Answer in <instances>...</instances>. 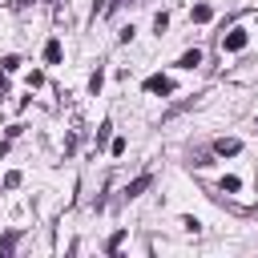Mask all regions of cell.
<instances>
[{
  "label": "cell",
  "mask_w": 258,
  "mask_h": 258,
  "mask_svg": "<svg viewBox=\"0 0 258 258\" xmlns=\"http://www.w3.org/2000/svg\"><path fill=\"white\" fill-rule=\"evenodd\" d=\"M210 16H214V8H210V4H194V12H189V20H198V24H206Z\"/></svg>",
  "instance_id": "8992f818"
},
{
  "label": "cell",
  "mask_w": 258,
  "mask_h": 258,
  "mask_svg": "<svg viewBox=\"0 0 258 258\" xmlns=\"http://www.w3.org/2000/svg\"><path fill=\"white\" fill-rule=\"evenodd\" d=\"M0 69H4V73H16V69H20V56H4Z\"/></svg>",
  "instance_id": "8fae6325"
},
{
  "label": "cell",
  "mask_w": 258,
  "mask_h": 258,
  "mask_svg": "<svg viewBox=\"0 0 258 258\" xmlns=\"http://www.w3.org/2000/svg\"><path fill=\"white\" fill-rule=\"evenodd\" d=\"M44 60L48 64H60V40H48L44 44Z\"/></svg>",
  "instance_id": "52a82bcc"
},
{
  "label": "cell",
  "mask_w": 258,
  "mask_h": 258,
  "mask_svg": "<svg viewBox=\"0 0 258 258\" xmlns=\"http://www.w3.org/2000/svg\"><path fill=\"white\" fill-rule=\"evenodd\" d=\"M165 28H169V16H165V12H157V16H153V32H157V36H161V32H165Z\"/></svg>",
  "instance_id": "9c48e42d"
},
{
  "label": "cell",
  "mask_w": 258,
  "mask_h": 258,
  "mask_svg": "<svg viewBox=\"0 0 258 258\" xmlns=\"http://www.w3.org/2000/svg\"><path fill=\"white\" fill-rule=\"evenodd\" d=\"M145 93H153V97H169V93H173V81H169L165 73H153V77H145Z\"/></svg>",
  "instance_id": "6da1fadb"
},
{
  "label": "cell",
  "mask_w": 258,
  "mask_h": 258,
  "mask_svg": "<svg viewBox=\"0 0 258 258\" xmlns=\"http://www.w3.org/2000/svg\"><path fill=\"white\" fill-rule=\"evenodd\" d=\"M109 149H113V157H121V153H125V137H113V145H109Z\"/></svg>",
  "instance_id": "4fadbf2b"
},
{
  "label": "cell",
  "mask_w": 258,
  "mask_h": 258,
  "mask_svg": "<svg viewBox=\"0 0 258 258\" xmlns=\"http://www.w3.org/2000/svg\"><path fill=\"white\" fill-rule=\"evenodd\" d=\"M0 97H8V73L0 69Z\"/></svg>",
  "instance_id": "9a60e30c"
},
{
  "label": "cell",
  "mask_w": 258,
  "mask_h": 258,
  "mask_svg": "<svg viewBox=\"0 0 258 258\" xmlns=\"http://www.w3.org/2000/svg\"><path fill=\"white\" fill-rule=\"evenodd\" d=\"M222 189H226V194H238V189H242V181H238L234 173H226V177H222Z\"/></svg>",
  "instance_id": "ba28073f"
},
{
  "label": "cell",
  "mask_w": 258,
  "mask_h": 258,
  "mask_svg": "<svg viewBox=\"0 0 258 258\" xmlns=\"http://www.w3.org/2000/svg\"><path fill=\"white\" fill-rule=\"evenodd\" d=\"M12 246H16V234H8V238L0 242V254H12Z\"/></svg>",
  "instance_id": "5bb4252c"
},
{
  "label": "cell",
  "mask_w": 258,
  "mask_h": 258,
  "mask_svg": "<svg viewBox=\"0 0 258 258\" xmlns=\"http://www.w3.org/2000/svg\"><path fill=\"white\" fill-rule=\"evenodd\" d=\"M246 28H230V36H222V52H242L246 48Z\"/></svg>",
  "instance_id": "7a4b0ae2"
},
{
  "label": "cell",
  "mask_w": 258,
  "mask_h": 258,
  "mask_svg": "<svg viewBox=\"0 0 258 258\" xmlns=\"http://www.w3.org/2000/svg\"><path fill=\"white\" fill-rule=\"evenodd\" d=\"M202 64V48H189V52H181V60H177V69H198Z\"/></svg>",
  "instance_id": "5b68a950"
},
{
  "label": "cell",
  "mask_w": 258,
  "mask_h": 258,
  "mask_svg": "<svg viewBox=\"0 0 258 258\" xmlns=\"http://www.w3.org/2000/svg\"><path fill=\"white\" fill-rule=\"evenodd\" d=\"M149 185H153V177H149V173H141L137 181H129V185H125V198H137V194H145Z\"/></svg>",
  "instance_id": "277c9868"
},
{
  "label": "cell",
  "mask_w": 258,
  "mask_h": 258,
  "mask_svg": "<svg viewBox=\"0 0 258 258\" xmlns=\"http://www.w3.org/2000/svg\"><path fill=\"white\" fill-rule=\"evenodd\" d=\"M238 149H242L238 137H218V141H214V153H218V157H234Z\"/></svg>",
  "instance_id": "3957f363"
},
{
  "label": "cell",
  "mask_w": 258,
  "mask_h": 258,
  "mask_svg": "<svg viewBox=\"0 0 258 258\" xmlns=\"http://www.w3.org/2000/svg\"><path fill=\"white\" fill-rule=\"evenodd\" d=\"M16 185H20V173H16V169H12V173H4V189H16Z\"/></svg>",
  "instance_id": "7c38bea8"
},
{
  "label": "cell",
  "mask_w": 258,
  "mask_h": 258,
  "mask_svg": "<svg viewBox=\"0 0 258 258\" xmlns=\"http://www.w3.org/2000/svg\"><path fill=\"white\" fill-rule=\"evenodd\" d=\"M101 85H105V69H97V73L89 77V89H93V93H101Z\"/></svg>",
  "instance_id": "30bf717a"
}]
</instances>
